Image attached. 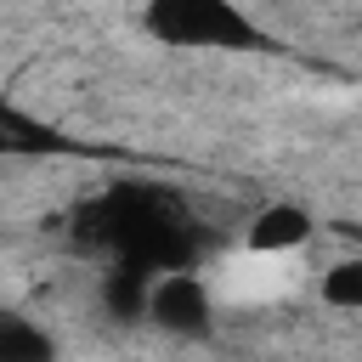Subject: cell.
<instances>
[{"label":"cell","instance_id":"obj_1","mask_svg":"<svg viewBox=\"0 0 362 362\" xmlns=\"http://www.w3.org/2000/svg\"><path fill=\"white\" fill-rule=\"evenodd\" d=\"M74 243L107 255L113 266H141V272H198L209 255L215 232L198 221V209L158 181H113L96 198L74 209Z\"/></svg>","mask_w":362,"mask_h":362},{"label":"cell","instance_id":"obj_2","mask_svg":"<svg viewBox=\"0 0 362 362\" xmlns=\"http://www.w3.org/2000/svg\"><path fill=\"white\" fill-rule=\"evenodd\" d=\"M141 28L158 45H226V51H260L266 34L249 11L232 0H153L141 11Z\"/></svg>","mask_w":362,"mask_h":362},{"label":"cell","instance_id":"obj_3","mask_svg":"<svg viewBox=\"0 0 362 362\" xmlns=\"http://www.w3.org/2000/svg\"><path fill=\"white\" fill-rule=\"evenodd\" d=\"M147 317L164 328V334H181V339H204L215 328V305H209V288L198 272H170L153 283V300H147Z\"/></svg>","mask_w":362,"mask_h":362},{"label":"cell","instance_id":"obj_4","mask_svg":"<svg viewBox=\"0 0 362 362\" xmlns=\"http://www.w3.org/2000/svg\"><path fill=\"white\" fill-rule=\"evenodd\" d=\"M62 153H85V141L62 136L51 119L0 96V158H62Z\"/></svg>","mask_w":362,"mask_h":362},{"label":"cell","instance_id":"obj_5","mask_svg":"<svg viewBox=\"0 0 362 362\" xmlns=\"http://www.w3.org/2000/svg\"><path fill=\"white\" fill-rule=\"evenodd\" d=\"M311 238V215L300 204H266L255 221H249V249L260 255H277V249H294Z\"/></svg>","mask_w":362,"mask_h":362},{"label":"cell","instance_id":"obj_6","mask_svg":"<svg viewBox=\"0 0 362 362\" xmlns=\"http://www.w3.org/2000/svg\"><path fill=\"white\" fill-rule=\"evenodd\" d=\"M153 283H158V277L141 272V266H107V277H102V305H107V317H119V322L147 317Z\"/></svg>","mask_w":362,"mask_h":362},{"label":"cell","instance_id":"obj_7","mask_svg":"<svg viewBox=\"0 0 362 362\" xmlns=\"http://www.w3.org/2000/svg\"><path fill=\"white\" fill-rule=\"evenodd\" d=\"M0 362H57V339L28 317L0 311Z\"/></svg>","mask_w":362,"mask_h":362},{"label":"cell","instance_id":"obj_8","mask_svg":"<svg viewBox=\"0 0 362 362\" xmlns=\"http://www.w3.org/2000/svg\"><path fill=\"white\" fill-rule=\"evenodd\" d=\"M322 300L339 311H362V260H339L322 272Z\"/></svg>","mask_w":362,"mask_h":362}]
</instances>
